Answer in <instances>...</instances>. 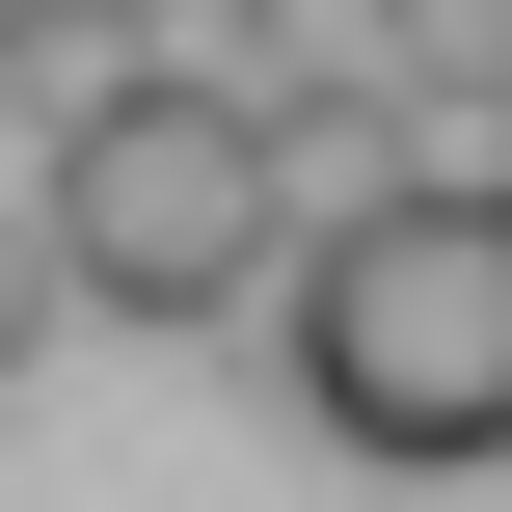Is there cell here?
<instances>
[{
  "mask_svg": "<svg viewBox=\"0 0 512 512\" xmlns=\"http://www.w3.org/2000/svg\"><path fill=\"white\" fill-rule=\"evenodd\" d=\"M216 351H270L324 459L486 486V459H512V189H378V216L270 243V297H243Z\"/></svg>",
  "mask_w": 512,
  "mask_h": 512,
  "instance_id": "obj_1",
  "label": "cell"
},
{
  "mask_svg": "<svg viewBox=\"0 0 512 512\" xmlns=\"http://www.w3.org/2000/svg\"><path fill=\"white\" fill-rule=\"evenodd\" d=\"M27 216H54L81 324H243V297H270V135H243V108L108 81L81 135H27Z\"/></svg>",
  "mask_w": 512,
  "mask_h": 512,
  "instance_id": "obj_2",
  "label": "cell"
},
{
  "mask_svg": "<svg viewBox=\"0 0 512 512\" xmlns=\"http://www.w3.org/2000/svg\"><path fill=\"white\" fill-rule=\"evenodd\" d=\"M324 54H378V81H405L432 189H512V0H351Z\"/></svg>",
  "mask_w": 512,
  "mask_h": 512,
  "instance_id": "obj_3",
  "label": "cell"
},
{
  "mask_svg": "<svg viewBox=\"0 0 512 512\" xmlns=\"http://www.w3.org/2000/svg\"><path fill=\"white\" fill-rule=\"evenodd\" d=\"M378 189H432V135H405L378 54H324V81L270 108V243H324V216H378Z\"/></svg>",
  "mask_w": 512,
  "mask_h": 512,
  "instance_id": "obj_4",
  "label": "cell"
},
{
  "mask_svg": "<svg viewBox=\"0 0 512 512\" xmlns=\"http://www.w3.org/2000/svg\"><path fill=\"white\" fill-rule=\"evenodd\" d=\"M108 27H135V81H162V108H243V135L324 81V0H108Z\"/></svg>",
  "mask_w": 512,
  "mask_h": 512,
  "instance_id": "obj_5",
  "label": "cell"
},
{
  "mask_svg": "<svg viewBox=\"0 0 512 512\" xmlns=\"http://www.w3.org/2000/svg\"><path fill=\"white\" fill-rule=\"evenodd\" d=\"M108 81H135V27H108V0H0V108H27V135H81Z\"/></svg>",
  "mask_w": 512,
  "mask_h": 512,
  "instance_id": "obj_6",
  "label": "cell"
},
{
  "mask_svg": "<svg viewBox=\"0 0 512 512\" xmlns=\"http://www.w3.org/2000/svg\"><path fill=\"white\" fill-rule=\"evenodd\" d=\"M54 324H81V270H54V216H0V378H27Z\"/></svg>",
  "mask_w": 512,
  "mask_h": 512,
  "instance_id": "obj_7",
  "label": "cell"
}]
</instances>
